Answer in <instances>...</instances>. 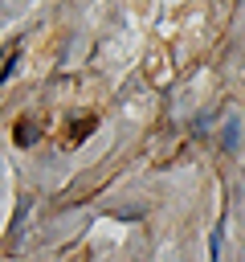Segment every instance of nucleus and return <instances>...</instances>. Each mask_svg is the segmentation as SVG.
<instances>
[{
    "label": "nucleus",
    "instance_id": "obj_3",
    "mask_svg": "<svg viewBox=\"0 0 245 262\" xmlns=\"http://www.w3.org/2000/svg\"><path fill=\"white\" fill-rule=\"evenodd\" d=\"M12 131H16V135H12L16 143H33V139H37V135H33V119H29V115H24V119H16V127H12Z\"/></svg>",
    "mask_w": 245,
    "mask_h": 262
},
{
    "label": "nucleus",
    "instance_id": "obj_2",
    "mask_svg": "<svg viewBox=\"0 0 245 262\" xmlns=\"http://www.w3.org/2000/svg\"><path fill=\"white\" fill-rule=\"evenodd\" d=\"M16 53H20V41H8V45H4V53H0V82L12 74L8 66H12V57H16Z\"/></svg>",
    "mask_w": 245,
    "mask_h": 262
},
{
    "label": "nucleus",
    "instance_id": "obj_1",
    "mask_svg": "<svg viewBox=\"0 0 245 262\" xmlns=\"http://www.w3.org/2000/svg\"><path fill=\"white\" fill-rule=\"evenodd\" d=\"M94 127H98V119H94V115H86V119H74V123H69V135H65V147H74L78 139H86V131H94Z\"/></svg>",
    "mask_w": 245,
    "mask_h": 262
}]
</instances>
